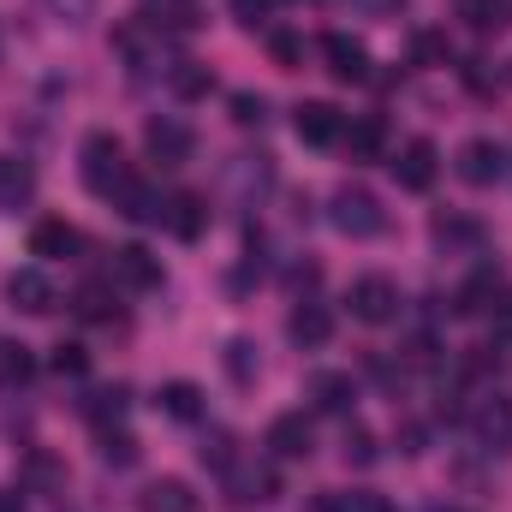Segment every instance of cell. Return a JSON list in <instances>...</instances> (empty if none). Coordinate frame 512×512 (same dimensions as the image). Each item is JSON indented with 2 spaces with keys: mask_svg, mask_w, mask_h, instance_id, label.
<instances>
[{
  "mask_svg": "<svg viewBox=\"0 0 512 512\" xmlns=\"http://www.w3.org/2000/svg\"><path fill=\"white\" fill-rule=\"evenodd\" d=\"M453 12L477 30V36H489V30H507V0H453Z\"/></svg>",
  "mask_w": 512,
  "mask_h": 512,
  "instance_id": "cell-24",
  "label": "cell"
},
{
  "mask_svg": "<svg viewBox=\"0 0 512 512\" xmlns=\"http://www.w3.org/2000/svg\"><path fill=\"white\" fill-rule=\"evenodd\" d=\"M328 221H334L346 239H376V233L387 227L376 191H364V185H340V191H334V203H328Z\"/></svg>",
  "mask_w": 512,
  "mask_h": 512,
  "instance_id": "cell-2",
  "label": "cell"
},
{
  "mask_svg": "<svg viewBox=\"0 0 512 512\" xmlns=\"http://www.w3.org/2000/svg\"><path fill=\"white\" fill-rule=\"evenodd\" d=\"M78 155H84V185H90L96 197L120 203V197H126V185L137 179V173L126 167V149H120V137H114V131H90Z\"/></svg>",
  "mask_w": 512,
  "mask_h": 512,
  "instance_id": "cell-1",
  "label": "cell"
},
{
  "mask_svg": "<svg viewBox=\"0 0 512 512\" xmlns=\"http://www.w3.org/2000/svg\"><path fill=\"white\" fill-rule=\"evenodd\" d=\"M310 399H316V411L346 417V411L358 405V382H352L346 370H316V376H310Z\"/></svg>",
  "mask_w": 512,
  "mask_h": 512,
  "instance_id": "cell-14",
  "label": "cell"
},
{
  "mask_svg": "<svg viewBox=\"0 0 512 512\" xmlns=\"http://www.w3.org/2000/svg\"><path fill=\"white\" fill-rule=\"evenodd\" d=\"M292 126H298V137H304V143L328 149V143H340V131H346V120H340V108H334V102H298Z\"/></svg>",
  "mask_w": 512,
  "mask_h": 512,
  "instance_id": "cell-13",
  "label": "cell"
},
{
  "mask_svg": "<svg viewBox=\"0 0 512 512\" xmlns=\"http://www.w3.org/2000/svg\"><path fill=\"white\" fill-rule=\"evenodd\" d=\"M227 370H233V382H239V387L256 382V370H262V364H256V346H251V340H233V346H227Z\"/></svg>",
  "mask_w": 512,
  "mask_h": 512,
  "instance_id": "cell-27",
  "label": "cell"
},
{
  "mask_svg": "<svg viewBox=\"0 0 512 512\" xmlns=\"http://www.w3.org/2000/svg\"><path fill=\"white\" fill-rule=\"evenodd\" d=\"M108 280H114V286H131V292H155V286H161V262L143 251V245H120Z\"/></svg>",
  "mask_w": 512,
  "mask_h": 512,
  "instance_id": "cell-12",
  "label": "cell"
},
{
  "mask_svg": "<svg viewBox=\"0 0 512 512\" xmlns=\"http://www.w3.org/2000/svg\"><path fill=\"white\" fill-rule=\"evenodd\" d=\"M227 477V501L233 507H262V501H274L280 495V477H274V465H251V459H239L233 471H221Z\"/></svg>",
  "mask_w": 512,
  "mask_h": 512,
  "instance_id": "cell-5",
  "label": "cell"
},
{
  "mask_svg": "<svg viewBox=\"0 0 512 512\" xmlns=\"http://www.w3.org/2000/svg\"><path fill=\"white\" fill-rule=\"evenodd\" d=\"M143 143H149V155H155L161 167H179V161H191V149H197L191 126H185V120H173V114L149 120V126H143Z\"/></svg>",
  "mask_w": 512,
  "mask_h": 512,
  "instance_id": "cell-7",
  "label": "cell"
},
{
  "mask_svg": "<svg viewBox=\"0 0 512 512\" xmlns=\"http://www.w3.org/2000/svg\"><path fill=\"white\" fill-rule=\"evenodd\" d=\"M310 447H316V435H310V417L304 411H280L268 423V453L274 459H310Z\"/></svg>",
  "mask_w": 512,
  "mask_h": 512,
  "instance_id": "cell-11",
  "label": "cell"
},
{
  "mask_svg": "<svg viewBox=\"0 0 512 512\" xmlns=\"http://www.w3.org/2000/svg\"><path fill=\"white\" fill-rule=\"evenodd\" d=\"M167 227H173L179 239H203V227H209V203H203L197 191H173V197H167Z\"/></svg>",
  "mask_w": 512,
  "mask_h": 512,
  "instance_id": "cell-17",
  "label": "cell"
},
{
  "mask_svg": "<svg viewBox=\"0 0 512 512\" xmlns=\"http://www.w3.org/2000/svg\"><path fill=\"white\" fill-rule=\"evenodd\" d=\"M108 304H114L108 286H84V292H78V316H90V322H108V316H114Z\"/></svg>",
  "mask_w": 512,
  "mask_h": 512,
  "instance_id": "cell-28",
  "label": "cell"
},
{
  "mask_svg": "<svg viewBox=\"0 0 512 512\" xmlns=\"http://www.w3.org/2000/svg\"><path fill=\"white\" fill-rule=\"evenodd\" d=\"M30 197H36V173H30V161L0 155V215H18Z\"/></svg>",
  "mask_w": 512,
  "mask_h": 512,
  "instance_id": "cell-16",
  "label": "cell"
},
{
  "mask_svg": "<svg viewBox=\"0 0 512 512\" xmlns=\"http://www.w3.org/2000/svg\"><path fill=\"white\" fill-rule=\"evenodd\" d=\"M352 12H364V18H387V12H399L405 0H346Z\"/></svg>",
  "mask_w": 512,
  "mask_h": 512,
  "instance_id": "cell-36",
  "label": "cell"
},
{
  "mask_svg": "<svg viewBox=\"0 0 512 512\" xmlns=\"http://www.w3.org/2000/svg\"><path fill=\"white\" fill-rule=\"evenodd\" d=\"M453 167H459V179H465V185H477V191H483V185H495V179L507 173V149H501L495 137H471V143L459 149V161H453Z\"/></svg>",
  "mask_w": 512,
  "mask_h": 512,
  "instance_id": "cell-6",
  "label": "cell"
},
{
  "mask_svg": "<svg viewBox=\"0 0 512 512\" xmlns=\"http://www.w3.org/2000/svg\"><path fill=\"white\" fill-rule=\"evenodd\" d=\"M102 459H108V465H131V459H137V441H131L126 429H120V435H102Z\"/></svg>",
  "mask_w": 512,
  "mask_h": 512,
  "instance_id": "cell-32",
  "label": "cell"
},
{
  "mask_svg": "<svg viewBox=\"0 0 512 512\" xmlns=\"http://www.w3.org/2000/svg\"><path fill=\"white\" fill-rule=\"evenodd\" d=\"M54 370H60V376H84V370H90L84 346H66V340H60V346H54Z\"/></svg>",
  "mask_w": 512,
  "mask_h": 512,
  "instance_id": "cell-33",
  "label": "cell"
},
{
  "mask_svg": "<svg viewBox=\"0 0 512 512\" xmlns=\"http://www.w3.org/2000/svg\"><path fill=\"white\" fill-rule=\"evenodd\" d=\"M322 512H393V507L376 489H334V495H322Z\"/></svg>",
  "mask_w": 512,
  "mask_h": 512,
  "instance_id": "cell-25",
  "label": "cell"
},
{
  "mask_svg": "<svg viewBox=\"0 0 512 512\" xmlns=\"http://www.w3.org/2000/svg\"><path fill=\"white\" fill-rule=\"evenodd\" d=\"M322 60H328V72L346 78V84H364V78H370V48H364L358 36H346V30H328V36H322Z\"/></svg>",
  "mask_w": 512,
  "mask_h": 512,
  "instance_id": "cell-8",
  "label": "cell"
},
{
  "mask_svg": "<svg viewBox=\"0 0 512 512\" xmlns=\"http://www.w3.org/2000/svg\"><path fill=\"white\" fill-rule=\"evenodd\" d=\"M78 245H84V239H78V227H66V221H36V233H30V256H48V262L72 256Z\"/></svg>",
  "mask_w": 512,
  "mask_h": 512,
  "instance_id": "cell-20",
  "label": "cell"
},
{
  "mask_svg": "<svg viewBox=\"0 0 512 512\" xmlns=\"http://www.w3.org/2000/svg\"><path fill=\"white\" fill-rule=\"evenodd\" d=\"M84 411H90V417H96V423H102V417H108V411H114V417H120V411H126V387H102V393H90V405H84Z\"/></svg>",
  "mask_w": 512,
  "mask_h": 512,
  "instance_id": "cell-31",
  "label": "cell"
},
{
  "mask_svg": "<svg viewBox=\"0 0 512 512\" xmlns=\"http://www.w3.org/2000/svg\"><path fill=\"white\" fill-rule=\"evenodd\" d=\"M346 304H352V316H358V322H370V328H382V322H393V316L405 310L399 280H387V274H358V280H352V292H346Z\"/></svg>",
  "mask_w": 512,
  "mask_h": 512,
  "instance_id": "cell-4",
  "label": "cell"
},
{
  "mask_svg": "<svg viewBox=\"0 0 512 512\" xmlns=\"http://www.w3.org/2000/svg\"><path fill=\"white\" fill-rule=\"evenodd\" d=\"M114 209H126V215L137 221V227H161V221H167V203H161V197H155V191H149L143 179H131V185H126V197H120Z\"/></svg>",
  "mask_w": 512,
  "mask_h": 512,
  "instance_id": "cell-21",
  "label": "cell"
},
{
  "mask_svg": "<svg viewBox=\"0 0 512 512\" xmlns=\"http://www.w3.org/2000/svg\"><path fill=\"white\" fill-rule=\"evenodd\" d=\"M501 292H507V286H501V274H495V268H483V274H471V280L459 286V316H489Z\"/></svg>",
  "mask_w": 512,
  "mask_h": 512,
  "instance_id": "cell-19",
  "label": "cell"
},
{
  "mask_svg": "<svg viewBox=\"0 0 512 512\" xmlns=\"http://www.w3.org/2000/svg\"><path fill=\"white\" fill-rule=\"evenodd\" d=\"M233 120L239 126H262V96H233Z\"/></svg>",
  "mask_w": 512,
  "mask_h": 512,
  "instance_id": "cell-35",
  "label": "cell"
},
{
  "mask_svg": "<svg viewBox=\"0 0 512 512\" xmlns=\"http://www.w3.org/2000/svg\"><path fill=\"white\" fill-rule=\"evenodd\" d=\"M435 239L441 245H483V227H471V221H435Z\"/></svg>",
  "mask_w": 512,
  "mask_h": 512,
  "instance_id": "cell-30",
  "label": "cell"
},
{
  "mask_svg": "<svg viewBox=\"0 0 512 512\" xmlns=\"http://www.w3.org/2000/svg\"><path fill=\"white\" fill-rule=\"evenodd\" d=\"M6 304L24 310V316H48L54 310V280L42 268H12L6 274Z\"/></svg>",
  "mask_w": 512,
  "mask_h": 512,
  "instance_id": "cell-10",
  "label": "cell"
},
{
  "mask_svg": "<svg viewBox=\"0 0 512 512\" xmlns=\"http://www.w3.org/2000/svg\"><path fill=\"white\" fill-rule=\"evenodd\" d=\"M471 441L483 453H512V393L507 387H489L471 405Z\"/></svg>",
  "mask_w": 512,
  "mask_h": 512,
  "instance_id": "cell-3",
  "label": "cell"
},
{
  "mask_svg": "<svg viewBox=\"0 0 512 512\" xmlns=\"http://www.w3.org/2000/svg\"><path fill=\"white\" fill-rule=\"evenodd\" d=\"M36 6H42V12H48L54 24H90L102 0H36Z\"/></svg>",
  "mask_w": 512,
  "mask_h": 512,
  "instance_id": "cell-26",
  "label": "cell"
},
{
  "mask_svg": "<svg viewBox=\"0 0 512 512\" xmlns=\"http://www.w3.org/2000/svg\"><path fill=\"white\" fill-rule=\"evenodd\" d=\"M286 334H292V346H328V334H334V316H328V304H298L292 310V322H286Z\"/></svg>",
  "mask_w": 512,
  "mask_h": 512,
  "instance_id": "cell-18",
  "label": "cell"
},
{
  "mask_svg": "<svg viewBox=\"0 0 512 512\" xmlns=\"http://www.w3.org/2000/svg\"><path fill=\"white\" fill-rule=\"evenodd\" d=\"M376 149H382V120H358V126H352V155L370 161Z\"/></svg>",
  "mask_w": 512,
  "mask_h": 512,
  "instance_id": "cell-29",
  "label": "cell"
},
{
  "mask_svg": "<svg viewBox=\"0 0 512 512\" xmlns=\"http://www.w3.org/2000/svg\"><path fill=\"white\" fill-rule=\"evenodd\" d=\"M137 512H197V495H191V483H179V477H155V483H143Z\"/></svg>",
  "mask_w": 512,
  "mask_h": 512,
  "instance_id": "cell-15",
  "label": "cell"
},
{
  "mask_svg": "<svg viewBox=\"0 0 512 512\" xmlns=\"http://www.w3.org/2000/svg\"><path fill=\"white\" fill-rule=\"evenodd\" d=\"M161 411L179 417V423H197V417H203V387L197 382H167L161 387Z\"/></svg>",
  "mask_w": 512,
  "mask_h": 512,
  "instance_id": "cell-23",
  "label": "cell"
},
{
  "mask_svg": "<svg viewBox=\"0 0 512 512\" xmlns=\"http://www.w3.org/2000/svg\"><path fill=\"white\" fill-rule=\"evenodd\" d=\"M30 376H36V358H30V346H24V340H0V393L24 387Z\"/></svg>",
  "mask_w": 512,
  "mask_h": 512,
  "instance_id": "cell-22",
  "label": "cell"
},
{
  "mask_svg": "<svg viewBox=\"0 0 512 512\" xmlns=\"http://www.w3.org/2000/svg\"><path fill=\"white\" fill-rule=\"evenodd\" d=\"M346 459H358V465H370V459H376V441H370V429H346Z\"/></svg>",
  "mask_w": 512,
  "mask_h": 512,
  "instance_id": "cell-34",
  "label": "cell"
},
{
  "mask_svg": "<svg viewBox=\"0 0 512 512\" xmlns=\"http://www.w3.org/2000/svg\"><path fill=\"white\" fill-rule=\"evenodd\" d=\"M233 12H239L245 24H262V18H268V0H233Z\"/></svg>",
  "mask_w": 512,
  "mask_h": 512,
  "instance_id": "cell-37",
  "label": "cell"
},
{
  "mask_svg": "<svg viewBox=\"0 0 512 512\" xmlns=\"http://www.w3.org/2000/svg\"><path fill=\"white\" fill-rule=\"evenodd\" d=\"M435 167H441V149H435L429 137H411V143L393 155V179H399L405 191H429V185H435Z\"/></svg>",
  "mask_w": 512,
  "mask_h": 512,
  "instance_id": "cell-9",
  "label": "cell"
},
{
  "mask_svg": "<svg viewBox=\"0 0 512 512\" xmlns=\"http://www.w3.org/2000/svg\"><path fill=\"white\" fill-rule=\"evenodd\" d=\"M429 512H471V507H447V501H441V507H429Z\"/></svg>",
  "mask_w": 512,
  "mask_h": 512,
  "instance_id": "cell-38",
  "label": "cell"
}]
</instances>
